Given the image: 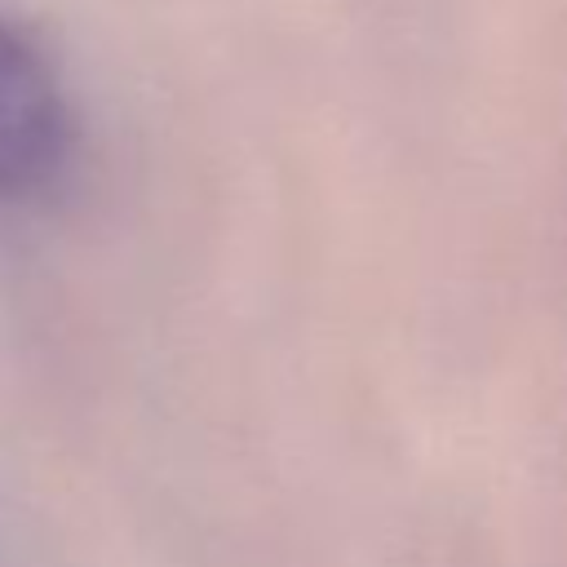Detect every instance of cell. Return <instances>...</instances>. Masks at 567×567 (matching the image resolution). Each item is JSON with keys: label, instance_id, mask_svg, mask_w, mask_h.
<instances>
[{"label": "cell", "instance_id": "obj_1", "mask_svg": "<svg viewBox=\"0 0 567 567\" xmlns=\"http://www.w3.org/2000/svg\"><path fill=\"white\" fill-rule=\"evenodd\" d=\"M71 159V111L44 58L0 27V199L44 190Z\"/></svg>", "mask_w": 567, "mask_h": 567}]
</instances>
